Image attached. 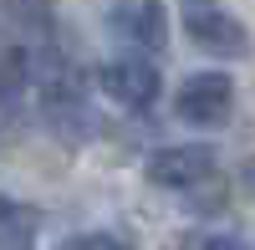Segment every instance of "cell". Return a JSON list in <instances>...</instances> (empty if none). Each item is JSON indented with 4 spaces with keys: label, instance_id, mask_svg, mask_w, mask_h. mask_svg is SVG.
Here are the masks:
<instances>
[{
    "label": "cell",
    "instance_id": "6da1fadb",
    "mask_svg": "<svg viewBox=\"0 0 255 250\" xmlns=\"http://www.w3.org/2000/svg\"><path fill=\"white\" fill-rule=\"evenodd\" d=\"M108 31L138 56H158L168 46V10H163V0H113Z\"/></svg>",
    "mask_w": 255,
    "mask_h": 250
},
{
    "label": "cell",
    "instance_id": "7a4b0ae2",
    "mask_svg": "<svg viewBox=\"0 0 255 250\" xmlns=\"http://www.w3.org/2000/svg\"><path fill=\"white\" fill-rule=\"evenodd\" d=\"M230 108H235V82L225 72H194L184 77V87L174 97V113L189 123V128H225Z\"/></svg>",
    "mask_w": 255,
    "mask_h": 250
},
{
    "label": "cell",
    "instance_id": "3957f363",
    "mask_svg": "<svg viewBox=\"0 0 255 250\" xmlns=\"http://www.w3.org/2000/svg\"><path fill=\"white\" fill-rule=\"evenodd\" d=\"M184 31H189V41H194L199 51L220 56V61H245V56L255 51L250 26H245V20H235L230 10H215V5L189 10V15H184Z\"/></svg>",
    "mask_w": 255,
    "mask_h": 250
},
{
    "label": "cell",
    "instance_id": "277c9868",
    "mask_svg": "<svg viewBox=\"0 0 255 250\" xmlns=\"http://www.w3.org/2000/svg\"><path fill=\"white\" fill-rule=\"evenodd\" d=\"M153 184L163 189H194L215 174V148L209 143H168V148H153L148 153V169H143Z\"/></svg>",
    "mask_w": 255,
    "mask_h": 250
},
{
    "label": "cell",
    "instance_id": "5b68a950",
    "mask_svg": "<svg viewBox=\"0 0 255 250\" xmlns=\"http://www.w3.org/2000/svg\"><path fill=\"white\" fill-rule=\"evenodd\" d=\"M97 82H102V92H108L118 108H153L158 102V67L148 56H118V61H108V67L97 72Z\"/></svg>",
    "mask_w": 255,
    "mask_h": 250
},
{
    "label": "cell",
    "instance_id": "8992f818",
    "mask_svg": "<svg viewBox=\"0 0 255 250\" xmlns=\"http://www.w3.org/2000/svg\"><path fill=\"white\" fill-rule=\"evenodd\" d=\"M5 20L31 41V46H51V31H56V5L51 0H0Z\"/></svg>",
    "mask_w": 255,
    "mask_h": 250
},
{
    "label": "cell",
    "instance_id": "52a82bcc",
    "mask_svg": "<svg viewBox=\"0 0 255 250\" xmlns=\"http://www.w3.org/2000/svg\"><path fill=\"white\" fill-rule=\"evenodd\" d=\"M36 235H41V215L31 204L0 194V250H31Z\"/></svg>",
    "mask_w": 255,
    "mask_h": 250
},
{
    "label": "cell",
    "instance_id": "ba28073f",
    "mask_svg": "<svg viewBox=\"0 0 255 250\" xmlns=\"http://www.w3.org/2000/svg\"><path fill=\"white\" fill-rule=\"evenodd\" d=\"M56 250H123V240H113V235H72V240H61Z\"/></svg>",
    "mask_w": 255,
    "mask_h": 250
},
{
    "label": "cell",
    "instance_id": "9c48e42d",
    "mask_svg": "<svg viewBox=\"0 0 255 250\" xmlns=\"http://www.w3.org/2000/svg\"><path fill=\"white\" fill-rule=\"evenodd\" d=\"M194 250H250L240 235H209V240H199Z\"/></svg>",
    "mask_w": 255,
    "mask_h": 250
},
{
    "label": "cell",
    "instance_id": "30bf717a",
    "mask_svg": "<svg viewBox=\"0 0 255 250\" xmlns=\"http://www.w3.org/2000/svg\"><path fill=\"white\" fill-rule=\"evenodd\" d=\"M240 189H245V194H255V158L240 169Z\"/></svg>",
    "mask_w": 255,
    "mask_h": 250
},
{
    "label": "cell",
    "instance_id": "8fae6325",
    "mask_svg": "<svg viewBox=\"0 0 255 250\" xmlns=\"http://www.w3.org/2000/svg\"><path fill=\"white\" fill-rule=\"evenodd\" d=\"M184 5H189V10H204V5H215V0H184Z\"/></svg>",
    "mask_w": 255,
    "mask_h": 250
}]
</instances>
